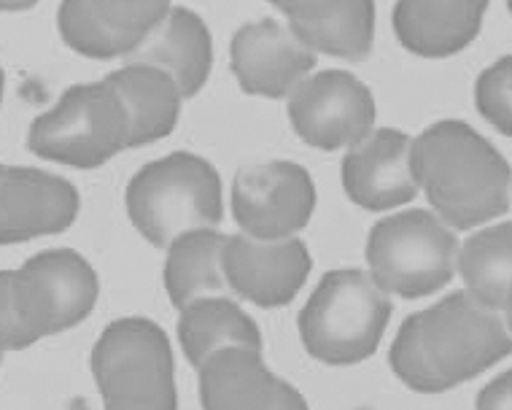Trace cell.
<instances>
[{
	"instance_id": "cell-3",
	"label": "cell",
	"mask_w": 512,
	"mask_h": 410,
	"mask_svg": "<svg viewBox=\"0 0 512 410\" xmlns=\"http://www.w3.org/2000/svg\"><path fill=\"white\" fill-rule=\"evenodd\" d=\"M124 205L135 230L151 246L168 249L184 232L216 230L221 224L219 170L205 157L173 152L135 173Z\"/></svg>"
},
{
	"instance_id": "cell-11",
	"label": "cell",
	"mask_w": 512,
	"mask_h": 410,
	"mask_svg": "<svg viewBox=\"0 0 512 410\" xmlns=\"http://www.w3.org/2000/svg\"><path fill=\"white\" fill-rule=\"evenodd\" d=\"M310 268L313 259L300 238L254 241L248 235H227L221 254L227 289L259 308L292 303L308 281Z\"/></svg>"
},
{
	"instance_id": "cell-23",
	"label": "cell",
	"mask_w": 512,
	"mask_h": 410,
	"mask_svg": "<svg viewBox=\"0 0 512 410\" xmlns=\"http://www.w3.org/2000/svg\"><path fill=\"white\" fill-rule=\"evenodd\" d=\"M227 235L219 230H192L178 235L165 259V292L178 311L200 297L227 292L221 254Z\"/></svg>"
},
{
	"instance_id": "cell-21",
	"label": "cell",
	"mask_w": 512,
	"mask_h": 410,
	"mask_svg": "<svg viewBox=\"0 0 512 410\" xmlns=\"http://www.w3.org/2000/svg\"><path fill=\"white\" fill-rule=\"evenodd\" d=\"M178 343L186 359L203 367L216 351L224 348H256L262 351V332L251 316L230 297H200L181 308Z\"/></svg>"
},
{
	"instance_id": "cell-13",
	"label": "cell",
	"mask_w": 512,
	"mask_h": 410,
	"mask_svg": "<svg viewBox=\"0 0 512 410\" xmlns=\"http://www.w3.org/2000/svg\"><path fill=\"white\" fill-rule=\"evenodd\" d=\"M168 11V3L65 0L57 9V27L73 52L114 60L138 52Z\"/></svg>"
},
{
	"instance_id": "cell-6",
	"label": "cell",
	"mask_w": 512,
	"mask_h": 410,
	"mask_svg": "<svg viewBox=\"0 0 512 410\" xmlns=\"http://www.w3.org/2000/svg\"><path fill=\"white\" fill-rule=\"evenodd\" d=\"M27 149L71 168H100L130 149V119L122 98L103 81L73 84L49 111L33 119Z\"/></svg>"
},
{
	"instance_id": "cell-22",
	"label": "cell",
	"mask_w": 512,
	"mask_h": 410,
	"mask_svg": "<svg viewBox=\"0 0 512 410\" xmlns=\"http://www.w3.org/2000/svg\"><path fill=\"white\" fill-rule=\"evenodd\" d=\"M510 235V222L486 227L467 238L456 257V268L467 284V295L486 311L504 313V319H510L512 308Z\"/></svg>"
},
{
	"instance_id": "cell-12",
	"label": "cell",
	"mask_w": 512,
	"mask_h": 410,
	"mask_svg": "<svg viewBox=\"0 0 512 410\" xmlns=\"http://www.w3.org/2000/svg\"><path fill=\"white\" fill-rule=\"evenodd\" d=\"M79 189L38 168L0 165V246L60 235L76 222Z\"/></svg>"
},
{
	"instance_id": "cell-24",
	"label": "cell",
	"mask_w": 512,
	"mask_h": 410,
	"mask_svg": "<svg viewBox=\"0 0 512 410\" xmlns=\"http://www.w3.org/2000/svg\"><path fill=\"white\" fill-rule=\"evenodd\" d=\"M475 103L480 114L502 135L512 133V57H502L499 63L480 73L475 84Z\"/></svg>"
},
{
	"instance_id": "cell-4",
	"label": "cell",
	"mask_w": 512,
	"mask_h": 410,
	"mask_svg": "<svg viewBox=\"0 0 512 410\" xmlns=\"http://www.w3.org/2000/svg\"><path fill=\"white\" fill-rule=\"evenodd\" d=\"M389 319V295L370 273L329 270L300 311L302 346L324 365H359L378 351Z\"/></svg>"
},
{
	"instance_id": "cell-20",
	"label": "cell",
	"mask_w": 512,
	"mask_h": 410,
	"mask_svg": "<svg viewBox=\"0 0 512 410\" xmlns=\"http://www.w3.org/2000/svg\"><path fill=\"white\" fill-rule=\"evenodd\" d=\"M106 81L122 98L130 119V149L162 141L173 133L181 114V92L168 73L143 63H127Z\"/></svg>"
},
{
	"instance_id": "cell-15",
	"label": "cell",
	"mask_w": 512,
	"mask_h": 410,
	"mask_svg": "<svg viewBox=\"0 0 512 410\" xmlns=\"http://www.w3.org/2000/svg\"><path fill=\"white\" fill-rule=\"evenodd\" d=\"M197 370L203 410H308L305 397L256 348H224Z\"/></svg>"
},
{
	"instance_id": "cell-5",
	"label": "cell",
	"mask_w": 512,
	"mask_h": 410,
	"mask_svg": "<svg viewBox=\"0 0 512 410\" xmlns=\"http://www.w3.org/2000/svg\"><path fill=\"white\" fill-rule=\"evenodd\" d=\"M89 362L106 410H178L173 346L157 321H111Z\"/></svg>"
},
{
	"instance_id": "cell-19",
	"label": "cell",
	"mask_w": 512,
	"mask_h": 410,
	"mask_svg": "<svg viewBox=\"0 0 512 410\" xmlns=\"http://www.w3.org/2000/svg\"><path fill=\"white\" fill-rule=\"evenodd\" d=\"M486 11L488 3L467 0H399L394 33L413 54L451 57L480 36Z\"/></svg>"
},
{
	"instance_id": "cell-9",
	"label": "cell",
	"mask_w": 512,
	"mask_h": 410,
	"mask_svg": "<svg viewBox=\"0 0 512 410\" xmlns=\"http://www.w3.org/2000/svg\"><path fill=\"white\" fill-rule=\"evenodd\" d=\"M316 208V184L297 162L243 168L232 184V214L254 241H286L305 230Z\"/></svg>"
},
{
	"instance_id": "cell-2",
	"label": "cell",
	"mask_w": 512,
	"mask_h": 410,
	"mask_svg": "<svg viewBox=\"0 0 512 410\" xmlns=\"http://www.w3.org/2000/svg\"><path fill=\"white\" fill-rule=\"evenodd\" d=\"M410 168L451 230H472L510 208V165L467 122L442 119L426 127L410 146Z\"/></svg>"
},
{
	"instance_id": "cell-17",
	"label": "cell",
	"mask_w": 512,
	"mask_h": 410,
	"mask_svg": "<svg viewBox=\"0 0 512 410\" xmlns=\"http://www.w3.org/2000/svg\"><path fill=\"white\" fill-rule=\"evenodd\" d=\"M289 19L292 36L310 52L367 60L375 38V6L370 0H324V3H278Z\"/></svg>"
},
{
	"instance_id": "cell-18",
	"label": "cell",
	"mask_w": 512,
	"mask_h": 410,
	"mask_svg": "<svg viewBox=\"0 0 512 410\" xmlns=\"http://www.w3.org/2000/svg\"><path fill=\"white\" fill-rule=\"evenodd\" d=\"M130 63H143L165 71L176 81L181 98H195L211 76L213 44L211 33L195 11L184 6H170L157 30L146 38V44Z\"/></svg>"
},
{
	"instance_id": "cell-14",
	"label": "cell",
	"mask_w": 512,
	"mask_h": 410,
	"mask_svg": "<svg viewBox=\"0 0 512 410\" xmlns=\"http://www.w3.org/2000/svg\"><path fill=\"white\" fill-rule=\"evenodd\" d=\"M230 63L243 92L286 98L316 68V54L300 44L289 27L265 17L246 22L232 36Z\"/></svg>"
},
{
	"instance_id": "cell-10",
	"label": "cell",
	"mask_w": 512,
	"mask_h": 410,
	"mask_svg": "<svg viewBox=\"0 0 512 410\" xmlns=\"http://www.w3.org/2000/svg\"><path fill=\"white\" fill-rule=\"evenodd\" d=\"M289 119L302 141L324 152L362 143L375 125V98L348 71H321L292 92Z\"/></svg>"
},
{
	"instance_id": "cell-8",
	"label": "cell",
	"mask_w": 512,
	"mask_h": 410,
	"mask_svg": "<svg viewBox=\"0 0 512 410\" xmlns=\"http://www.w3.org/2000/svg\"><path fill=\"white\" fill-rule=\"evenodd\" d=\"M98 295V273L73 249H46L11 270L14 311L38 340L81 324Z\"/></svg>"
},
{
	"instance_id": "cell-16",
	"label": "cell",
	"mask_w": 512,
	"mask_h": 410,
	"mask_svg": "<svg viewBox=\"0 0 512 410\" xmlns=\"http://www.w3.org/2000/svg\"><path fill=\"white\" fill-rule=\"evenodd\" d=\"M413 138L394 127L372 130L343 160L345 195L372 214L410 203L418 195L410 168Z\"/></svg>"
},
{
	"instance_id": "cell-7",
	"label": "cell",
	"mask_w": 512,
	"mask_h": 410,
	"mask_svg": "<svg viewBox=\"0 0 512 410\" xmlns=\"http://www.w3.org/2000/svg\"><path fill=\"white\" fill-rule=\"evenodd\" d=\"M459 238L424 208L380 219L367 238L370 278L386 295L418 300L440 292L456 273Z\"/></svg>"
},
{
	"instance_id": "cell-27",
	"label": "cell",
	"mask_w": 512,
	"mask_h": 410,
	"mask_svg": "<svg viewBox=\"0 0 512 410\" xmlns=\"http://www.w3.org/2000/svg\"><path fill=\"white\" fill-rule=\"evenodd\" d=\"M3 87H6V76H3V68H0V103H3Z\"/></svg>"
},
{
	"instance_id": "cell-28",
	"label": "cell",
	"mask_w": 512,
	"mask_h": 410,
	"mask_svg": "<svg viewBox=\"0 0 512 410\" xmlns=\"http://www.w3.org/2000/svg\"><path fill=\"white\" fill-rule=\"evenodd\" d=\"M0 362H3V354H0Z\"/></svg>"
},
{
	"instance_id": "cell-26",
	"label": "cell",
	"mask_w": 512,
	"mask_h": 410,
	"mask_svg": "<svg viewBox=\"0 0 512 410\" xmlns=\"http://www.w3.org/2000/svg\"><path fill=\"white\" fill-rule=\"evenodd\" d=\"M475 410H512V375L504 370L494 381L477 394Z\"/></svg>"
},
{
	"instance_id": "cell-25",
	"label": "cell",
	"mask_w": 512,
	"mask_h": 410,
	"mask_svg": "<svg viewBox=\"0 0 512 410\" xmlns=\"http://www.w3.org/2000/svg\"><path fill=\"white\" fill-rule=\"evenodd\" d=\"M36 335L19 321L11 300V270H0V354L19 351L36 343Z\"/></svg>"
},
{
	"instance_id": "cell-1",
	"label": "cell",
	"mask_w": 512,
	"mask_h": 410,
	"mask_svg": "<svg viewBox=\"0 0 512 410\" xmlns=\"http://www.w3.org/2000/svg\"><path fill=\"white\" fill-rule=\"evenodd\" d=\"M510 346V321L480 308L467 292H453L402 321L389 365L413 392L440 394L486 373Z\"/></svg>"
}]
</instances>
